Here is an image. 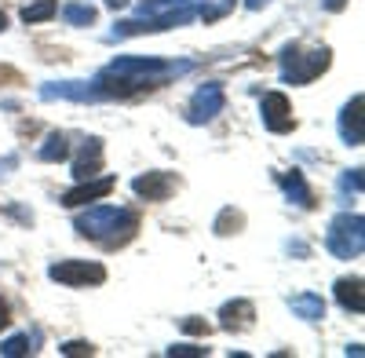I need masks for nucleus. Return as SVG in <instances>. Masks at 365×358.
<instances>
[{
    "instance_id": "nucleus-1",
    "label": "nucleus",
    "mask_w": 365,
    "mask_h": 358,
    "mask_svg": "<svg viewBox=\"0 0 365 358\" xmlns=\"http://www.w3.org/2000/svg\"><path fill=\"white\" fill-rule=\"evenodd\" d=\"M77 230L84 237H103V242L113 245H125L128 237L139 230V216L132 208H117V205H96L88 208L84 216H77Z\"/></svg>"
},
{
    "instance_id": "nucleus-2",
    "label": "nucleus",
    "mask_w": 365,
    "mask_h": 358,
    "mask_svg": "<svg viewBox=\"0 0 365 358\" xmlns=\"http://www.w3.org/2000/svg\"><path fill=\"white\" fill-rule=\"evenodd\" d=\"M329 252L336 256V260H354V256H361V245H365V234H361V216H351V213H344V216H336L329 223Z\"/></svg>"
},
{
    "instance_id": "nucleus-3",
    "label": "nucleus",
    "mask_w": 365,
    "mask_h": 358,
    "mask_svg": "<svg viewBox=\"0 0 365 358\" xmlns=\"http://www.w3.org/2000/svg\"><path fill=\"white\" fill-rule=\"evenodd\" d=\"M325 66H329V48H314V51H307V55H299V48L289 44L285 55H282V77L292 81V84L314 81Z\"/></svg>"
},
{
    "instance_id": "nucleus-4",
    "label": "nucleus",
    "mask_w": 365,
    "mask_h": 358,
    "mask_svg": "<svg viewBox=\"0 0 365 358\" xmlns=\"http://www.w3.org/2000/svg\"><path fill=\"white\" fill-rule=\"evenodd\" d=\"M48 275L63 285H99L106 278L103 263H88V260H58L48 267Z\"/></svg>"
},
{
    "instance_id": "nucleus-5",
    "label": "nucleus",
    "mask_w": 365,
    "mask_h": 358,
    "mask_svg": "<svg viewBox=\"0 0 365 358\" xmlns=\"http://www.w3.org/2000/svg\"><path fill=\"white\" fill-rule=\"evenodd\" d=\"M223 103H227L223 84H201L197 92H194V99H190L187 121H190V125H205V121H212L216 113H223Z\"/></svg>"
},
{
    "instance_id": "nucleus-6",
    "label": "nucleus",
    "mask_w": 365,
    "mask_h": 358,
    "mask_svg": "<svg viewBox=\"0 0 365 358\" xmlns=\"http://www.w3.org/2000/svg\"><path fill=\"white\" fill-rule=\"evenodd\" d=\"M259 110H263V125L270 132H289L292 128V106H289V99L282 92H267Z\"/></svg>"
},
{
    "instance_id": "nucleus-7",
    "label": "nucleus",
    "mask_w": 365,
    "mask_h": 358,
    "mask_svg": "<svg viewBox=\"0 0 365 358\" xmlns=\"http://www.w3.org/2000/svg\"><path fill=\"white\" fill-rule=\"evenodd\" d=\"M132 187H135V194L146 198V201H165L179 183H175V175H172V172H146V175L135 179Z\"/></svg>"
},
{
    "instance_id": "nucleus-8",
    "label": "nucleus",
    "mask_w": 365,
    "mask_h": 358,
    "mask_svg": "<svg viewBox=\"0 0 365 358\" xmlns=\"http://www.w3.org/2000/svg\"><path fill=\"white\" fill-rule=\"evenodd\" d=\"M41 99H77V103H88V99H99V92H96V84L66 81V84H44Z\"/></svg>"
},
{
    "instance_id": "nucleus-9",
    "label": "nucleus",
    "mask_w": 365,
    "mask_h": 358,
    "mask_svg": "<svg viewBox=\"0 0 365 358\" xmlns=\"http://www.w3.org/2000/svg\"><path fill=\"white\" fill-rule=\"evenodd\" d=\"M340 132H344L347 146H361V139H365V128H361V96H354L347 103V110L340 117Z\"/></svg>"
},
{
    "instance_id": "nucleus-10",
    "label": "nucleus",
    "mask_w": 365,
    "mask_h": 358,
    "mask_svg": "<svg viewBox=\"0 0 365 358\" xmlns=\"http://www.w3.org/2000/svg\"><path fill=\"white\" fill-rule=\"evenodd\" d=\"M99 161H103V143H99V139H88V143L81 146V158L73 161V175H77V179L99 175Z\"/></svg>"
},
{
    "instance_id": "nucleus-11",
    "label": "nucleus",
    "mask_w": 365,
    "mask_h": 358,
    "mask_svg": "<svg viewBox=\"0 0 365 358\" xmlns=\"http://www.w3.org/2000/svg\"><path fill=\"white\" fill-rule=\"evenodd\" d=\"M113 190V179H99V183H88V179H81V187H73L66 198H63V205H70V208H77V205H88V201H96V198H106Z\"/></svg>"
},
{
    "instance_id": "nucleus-12",
    "label": "nucleus",
    "mask_w": 365,
    "mask_h": 358,
    "mask_svg": "<svg viewBox=\"0 0 365 358\" xmlns=\"http://www.w3.org/2000/svg\"><path fill=\"white\" fill-rule=\"evenodd\" d=\"M289 307H292V314L303 318V322H322V318H325V300H322L318 292H299V296H292Z\"/></svg>"
},
{
    "instance_id": "nucleus-13",
    "label": "nucleus",
    "mask_w": 365,
    "mask_h": 358,
    "mask_svg": "<svg viewBox=\"0 0 365 358\" xmlns=\"http://www.w3.org/2000/svg\"><path fill=\"white\" fill-rule=\"evenodd\" d=\"M252 314L256 307L249 300H234V304H223L220 318H223V329H249L252 325Z\"/></svg>"
},
{
    "instance_id": "nucleus-14",
    "label": "nucleus",
    "mask_w": 365,
    "mask_h": 358,
    "mask_svg": "<svg viewBox=\"0 0 365 358\" xmlns=\"http://www.w3.org/2000/svg\"><path fill=\"white\" fill-rule=\"evenodd\" d=\"M336 300L347 307V311H354V314H361L365 311V292H361V278H340L336 282Z\"/></svg>"
},
{
    "instance_id": "nucleus-15",
    "label": "nucleus",
    "mask_w": 365,
    "mask_h": 358,
    "mask_svg": "<svg viewBox=\"0 0 365 358\" xmlns=\"http://www.w3.org/2000/svg\"><path fill=\"white\" fill-rule=\"evenodd\" d=\"M282 187H285V194L289 198H296V205H314L311 201V190H307V183H303V175L292 168L289 175H282Z\"/></svg>"
},
{
    "instance_id": "nucleus-16",
    "label": "nucleus",
    "mask_w": 365,
    "mask_h": 358,
    "mask_svg": "<svg viewBox=\"0 0 365 358\" xmlns=\"http://www.w3.org/2000/svg\"><path fill=\"white\" fill-rule=\"evenodd\" d=\"M63 19H66L70 26H91V22H96V8L84 4V0H73V4L63 8Z\"/></svg>"
},
{
    "instance_id": "nucleus-17",
    "label": "nucleus",
    "mask_w": 365,
    "mask_h": 358,
    "mask_svg": "<svg viewBox=\"0 0 365 358\" xmlns=\"http://www.w3.org/2000/svg\"><path fill=\"white\" fill-rule=\"evenodd\" d=\"M55 11H58V0H37V4H26V8H22V22L37 26V22L51 19Z\"/></svg>"
},
{
    "instance_id": "nucleus-18",
    "label": "nucleus",
    "mask_w": 365,
    "mask_h": 358,
    "mask_svg": "<svg viewBox=\"0 0 365 358\" xmlns=\"http://www.w3.org/2000/svg\"><path fill=\"white\" fill-rule=\"evenodd\" d=\"M66 154H70V143H66V135H58V132H51L44 139V146H41V161H63Z\"/></svg>"
},
{
    "instance_id": "nucleus-19",
    "label": "nucleus",
    "mask_w": 365,
    "mask_h": 358,
    "mask_svg": "<svg viewBox=\"0 0 365 358\" xmlns=\"http://www.w3.org/2000/svg\"><path fill=\"white\" fill-rule=\"evenodd\" d=\"M241 223H245V220H241V213H234V208H223V216L216 220V234H230V230H237Z\"/></svg>"
},
{
    "instance_id": "nucleus-20",
    "label": "nucleus",
    "mask_w": 365,
    "mask_h": 358,
    "mask_svg": "<svg viewBox=\"0 0 365 358\" xmlns=\"http://www.w3.org/2000/svg\"><path fill=\"white\" fill-rule=\"evenodd\" d=\"M26 351H34V344H29V337H11L4 347H0V354H8V358H15V354H26Z\"/></svg>"
},
{
    "instance_id": "nucleus-21",
    "label": "nucleus",
    "mask_w": 365,
    "mask_h": 358,
    "mask_svg": "<svg viewBox=\"0 0 365 358\" xmlns=\"http://www.w3.org/2000/svg\"><path fill=\"white\" fill-rule=\"evenodd\" d=\"M172 358H205L208 347H194V344H179V347H168Z\"/></svg>"
},
{
    "instance_id": "nucleus-22",
    "label": "nucleus",
    "mask_w": 365,
    "mask_h": 358,
    "mask_svg": "<svg viewBox=\"0 0 365 358\" xmlns=\"http://www.w3.org/2000/svg\"><path fill=\"white\" fill-rule=\"evenodd\" d=\"M182 329H187L190 337H205V333H208V325L197 322V318H187V322H182Z\"/></svg>"
},
{
    "instance_id": "nucleus-23",
    "label": "nucleus",
    "mask_w": 365,
    "mask_h": 358,
    "mask_svg": "<svg viewBox=\"0 0 365 358\" xmlns=\"http://www.w3.org/2000/svg\"><path fill=\"white\" fill-rule=\"evenodd\" d=\"M91 351H96V347L84 344V340H73V344H66V347H63V354H91Z\"/></svg>"
},
{
    "instance_id": "nucleus-24",
    "label": "nucleus",
    "mask_w": 365,
    "mask_h": 358,
    "mask_svg": "<svg viewBox=\"0 0 365 358\" xmlns=\"http://www.w3.org/2000/svg\"><path fill=\"white\" fill-rule=\"evenodd\" d=\"M344 190H354V194H358V190H361V175H358V168H354V172H347V175H344Z\"/></svg>"
},
{
    "instance_id": "nucleus-25",
    "label": "nucleus",
    "mask_w": 365,
    "mask_h": 358,
    "mask_svg": "<svg viewBox=\"0 0 365 358\" xmlns=\"http://www.w3.org/2000/svg\"><path fill=\"white\" fill-rule=\"evenodd\" d=\"M8 325H11V307L0 300V329H8Z\"/></svg>"
},
{
    "instance_id": "nucleus-26",
    "label": "nucleus",
    "mask_w": 365,
    "mask_h": 358,
    "mask_svg": "<svg viewBox=\"0 0 365 358\" xmlns=\"http://www.w3.org/2000/svg\"><path fill=\"white\" fill-rule=\"evenodd\" d=\"M322 8H325V11H344L347 0H322Z\"/></svg>"
},
{
    "instance_id": "nucleus-27",
    "label": "nucleus",
    "mask_w": 365,
    "mask_h": 358,
    "mask_svg": "<svg viewBox=\"0 0 365 358\" xmlns=\"http://www.w3.org/2000/svg\"><path fill=\"white\" fill-rule=\"evenodd\" d=\"M263 4H270V0H245V8H249V11H259Z\"/></svg>"
},
{
    "instance_id": "nucleus-28",
    "label": "nucleus",
    "mask_w": 365,
    "mask_h": 358,
    "mask_svg": "<svg viewBox=\"0 0 365 358\" xmlns=\"http://www.w3.org/2000/svg\"><path fill=\"white\" fill-rule=\"evenodd\" d=\"M106 8H117L120 11V8H128V0H106Z\"/></svg>"
},
{
    "instance_id": "nucleus-29",
    "label": "nucleus",
    "mask_w": 365,
    "mask_h": 358,
    "mask_svg": "<svg viewBox=\"0 0 365 358\" xmlns=\"http://www.w3.org/2000/svg\"><path fill=\"white\" fill-rule=\"evenodd\" d=\"M8 26V19H4V11H0V29H4Z\"/></svg>"
}]
</instances>
